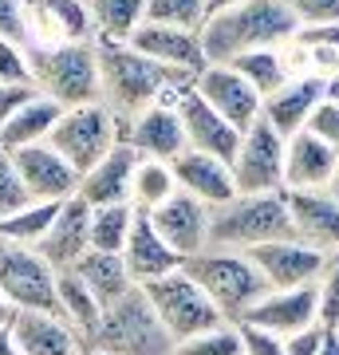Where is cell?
<instances>
[{
    "label": "cell",
    "instance_id": "24",
    "mask_svg": "<svg viewBox=\"0 0 339 355\" xmlns=\"http://www.w3.org/2000/svg\"><path fill=\"white\" fill-rule=\"evenodd\" d=\"M134 166H139V154L119 142L103 162H95L87 174L79 178L76 198H79V202H87L91 209H103V205H130Z\"/></svg>",
    "mask_w": 339,
    "mask_h": 355
},
{
    "label": "cell",
    "instance_id": "13",
    "mask_svg": "<svg viewBox=\"0 0 339 355\" xmlns=\"http://www.w3.org/2000/svg\"><path fill=\"white\" fill-rule=\"evenodd\" d=\"M292 241L324 257H339V202L327 190H284Z\"/></svg>",
    "mask_w": 339,
    "mask_h": 355
},
{
    "label": "cell",
    "instance_id": "47",
    "mask_svg": "<svg viewBox=\"0 0 339 355\" xmlns=\"http://www.w3.org/2000/svg\"><path fill=\"white\" fill-rule=\"evenodd\" d=\"M320 343H324V328H308L284 340V355H320Z\"/></svg>",
    "mask_w": 339,
    "mask_h": 355
},
{
    "label": "cell",
    "instance_id": "23",
    "mask_svg": "<svg viewBox=\"0 0 339 355\" xmlns=\"http://www.w3.org/2000/svg\"><path fill=\"white\" fill-rule=\"evenodd\" d=\"M91 205L79 202V198H67V202H60V209H55V221H51V229L44 233V241L36 245V253L48 261L55 272H67V268H76V261L91 249Z\"/></svg>",
    "mask_w": 339,
    "mask_h": 355
},
{
    "label": "cell",
    "instance_id": "26",
    "mask_svg": "<svg viewBox=\"0 0 339 355\" xmlns=\"http://www.w3.org/2000/svg\"><path fill=\"white\" fill-rule=\"evenodd\" d=\"M339 154L315 135L300 130L284 139V190H327Z\"/></svg>",
    "mask_w": 339,
    "mask_h": 355
},
{
    "label": "cell",
    "instance_id": "51",
    "mask_svg": "<svg viewBox=\"0 0 339 355\" xmlns=\"http://www.w3.org/2000/svg\"><path fill=\"white\" fill-rule=\"evenodd\" d=\"M12 316H16V308L0 296V328H8V324H12Z\"/></svg>",
    "mask_w": 339,
    "mask_h": 355
},
{
    "label": "cell",
    "instance_id": "53",
    "mask_svg": "<svg viewBox=\"0 0 339 355\" xmlns=\"http://www.w3.org/2000/svg\"><path fill=\"white\" fill-rule=\"evenodd\" d=\"M327 193L339 202V162H336V174H331V186H327Z\"/></svg>",
    "mask_w": 339,
    "mask_h": 355
},
{
    "label": "cell",
    "instance_id": "15",
    "mask_svg": "<svg viewBox=\"0 0 339 355\" xmlns=\"http://www.w3.org/2000/svg\"><path fill=\"white\" fill-rule=\"evenodd\" d=\"M8 158H12V170L20 178V186H24L28 202H67V198H76L79 174L51 150L48 142L16 150Z\"/></svg>",
    "mask_w": 339,
    "mask_h": 355
},
{
    "label": "cell",
    "instance_id": "12",
    "mask_svg": "<svg viewBox=\"0 0 339 355\" xmlns=\"http://www.w3.org/2000/svg\"><path fill=\"white\" fill-rule=\"evenodd\" d=\"M193 91H198V99L217 111L225 119L233 130H249L257 119H261V95L245 83V79L225 64H205L193 79Z\"/></svg>",
    "mask_w": 339,
    "mask_h": 355
},
{
    "label": "cell",
    "instance_id": "54",
    "mask_svg": "<svg viewBox=\"0 0 339 355\" xmlns=\"http://www.w3.org/2000/svg\"><path fill=\"white\" fill-rule=\"evenodd\" d=\"M83 355H103L99 347H83Z\"/></svg>",
    "mask_w": 339,
    "mask_h": 355
},
{
    "label": "cell",
    "instance_id": "45",
    "mask_svg": "<svg viewBox=\"0 0 339 355\" xmlns=\"http://www.w3.org/2000/svg\"><path fill=\"white\" fill-rule=\"evenodd\" d=\"M0 40L24 44V0H0Z\"/></svg>",
    "mask_w": 339,
    "mask_h": 355
},
{
    "label": "cell",
    "instance_id": "55",
    "mask_svg": "<svg viewBox=\"0 0 339 355\" xmlns=\"http://www.w3.org/2000/svg\"><path fill=\"white\" fill-rule=\"evenodd\" d=\"M331 331H336V340H339V324H336V328H331Z\"/></svg>",
    "mask_w": 339,
    "mask_h": 355
},
{
    "label": "cell",
    "instance_id": "22",
    "mask_svg": "<svg viewBox=\"0 0 339 355\" xmlns=\"http://www.w3.org/2000/svg\"><path fill=\"white\" fill-rule=\"evenodd\" d=\"M119 257H123L134 288L150 284V280H162V277H170V272L182 268V257L162 241V233L154 229V221L146 214H139V209H134V225H130V237H126Z\"/></svg>",
    "mask_w": 339,
    "mask_h": 355
},
{
    "label": "cell",
    "instance_id": "49",
    "mask_svg": "<svg viewBox=\"0 0 339 355\" xmlns=\"http://www.w3.org/2000/svg\"><path fill=\"white\" fill-rule=\"evenodd\" d=\"M320 355H339V340H336V331H324V343H320Z\"/></svg>",
    "mask_w": 339,
    "mask_h": 355
},
{
    "label": "cell",
    "instance_id": "8",
    "mask_svg": "<svg viewBox=\"0 0 339 355\" xmlns=\"http://www.w3.org/2000/svg\"><path fill=\"white\" fill-rule=\"evenodd\" d=\"M142 296H146V304L154 308V316L162 320V328L170 331V340H189V336H198V331H209L217 324H225L221 312L209 304V296L186 277V268H177L170 277L162 280H150V284H142Z\"/></svg>",
    "mask_w": 339,
    "mask_h": 355
},
{
    "label": "cell",
    "instance_id": "3",
    "mask_svg": "<svg viewBox=\"0 0 339 355\" xmlns=\"http://www.w3.org/2000/svg\"><path fill=\"white\" fill-rule=\"evenodd\" d=\"M292 241L284 190L280 193H233L225 205L209 209V249L252 253L261 245Z\"/></svg>",
    "mask_w": 339,
    "mask_h": 355
},
{
    "label": "cell",
    "instance_id": "14",
    "mask_svg": "<svg viewBox=\"0 0 339 355\" xmlns=\"http://www.w3.org/2000/svg\"><path fill=\"white\" fill-rule=\"evenodd\" d=\"M241 324L272 331L280 340L300 336L308 328H320V316H315V284H304V288H268L241 316Z\"/></svg>",
    "mask_w": 339,
    "mask_h": 355
},
{
    "label": "cell",
    "instance_id": "16",
    "mask_svg": "<svg viewBox=\"0 0 339 355\" xmlns=\"http://www.w3.org/2000/svg\"><path fill=\"white\" fill-rule=\"evenodd\" d=\"M146 217L162 233V241L182 257V265H186L189 257H198L209 249V205H201L198 198H189V193L177 190L170 202H162Z\"/></svg>",
    "mask_w": 339,
    "mask_h": 355
},
{
    "label": "cell",
    "instance_id": "30",
    "mask_svg": "<svg viewBox=\"0 0 339 355\" xmlns=\"http://www.w3.org/2000/svg\"><path fill=\"white\" fill-rule=\"evenodd\" d=\"M60 107L44 95H36L32 103H24L20 111L0 127V154H16L28 150V146H40V142L51 139V127L60 123Z\"/></svg>",
    "mask_w": 339,
    "mask_h": 355
},
{
    "label": "cell",
    "instance_id": "32",
    "mask_svg": "<svg viewBox=\"0 0 339 355\" xmlns=\"http://www.w3.org/2000/svg\"><path fill=\"white\" fill-rule=\"evenodd\" d=\"M55 316L71 331H79V340L87 343L103 320V304L79 284L76 272H60L55 277Z\"/></svg>",
    "mask_w": 339,
    "mask_h": 355
},
{
    "label": "cell",
    "instance_id": "9",
    "mask_svg": "<svg viewBox=\"0 0 339 355\" xmlns=\"http://www.w3.org/2000/svg\"><path fill=\"white\" fill-rule=\"evenodd\" d=\"M55 277L36 249L0 237V296L16 312H55Z\"/></svg>",
    "mask_w": 339,
    "mask_h": 355
},
{
    "label": "cell",
    "instance_id": "21",
    "mask_svg": "<svg viewBox=\"0 0 339 355\" xmlns=\"http://www.w3.org/2000/svg\"><path fill=\"white\" fill-rule=\"evenodd\" d=\"M130 48L154 60V64L182 71V76H198L205 67V51H201V32H186V28H162V24H142L134 36L126 40Z\"/></svg>",
    "mask_w": 339,
    "mask_h": 355
},
{
    "label": "cell",
    "instance_id": "36",
    "mask_svg": "<svg viewBox=\"0 0 339 355\" xmlns=\"http://www.w3.org/2000/svg\"><path fill=\"white\" fill-rule=\"evenodd\" d=\"M55 209H60V202H28L20 214H12L0 225V237L36 249V245L44 241V233L51 229V221H55Z\"/></svg>",
    "mask_w": 339,
    "mask_h": 355
},
{
    "label": "cell",
    "instance_id": "27",
    "mask_svg": "<svg viewBox=\"0 0 339 355\" xmlns=\"http://www.w3.org/2000/svg\"><path fill=\"white\" fill-rule=\"evenodd\" d=\"M8 331L20 355H83L87 347L55 312H16Z\"/></svg>",
    "mask_w": 339,
    "mask_h": 355
},
{
    "label": "cell",
    "instance_id": "20",
    "mask_svg": "<svg viewBox=\"0 0 339 355\" xmlns=\"http://www.w3.org/2000/svg\"><path fill=\"white\" fill-rule=\"evenodd\" d=\"M324 95H327L324 79H315V76H292L284 87L272 91V95L261 103V119L277 130L280 139H292V135L308 130V119H312V111L324 103Z\"/></svg>",
    "mask_w": 339,
    "mask_h": 355
},
{
    "label": "cell",
    "instance_id": "28",
    "mask_svg": "<svg viewBox=\"0 0 339 355\" xmlns=\"http://www.w3.org/2000/svg\"><path fill=\"white\" fill-rule=\"evenodd\" d=\"M292 76H315V79H336L339 76V24L324 28H296V36L284 44Z\"/></svg>",
    "mask_w": 339,
    "mask_h": 355
},
{
    "label": "cell",
    "instance_id": "25",
    "mask_svg": "<svg viewBox=\"0 0 339 355\" xmlns=\"http://www.w3.org/2000/svg\"><path fill=\"white\" fill-rule=\"evenodd\" d=\"M170 170H174L177 190L189 193V198H198V202L209 205V209L225 205L229 198L237 193L233 190V170H229V162H221L214 154L182 150L174 162H170Z\"/></svg>",
    "mask_w": 339,
    "mask_h": 355
},
{
    "label": "cell",
    "instance_id": "46",
    "mask_svg": "<svg viewBox=\"0 0 339 355\" xmlns=\"http://www.w3.org/2000/svg\"><path fill=\"white\" fill-rule=\"evenodd\" d=\"M36 95H40L36 87H20V83H16V87H0V127H4V123H8L24 103L36 99Z\"/></svg>",
    "mask_w": 339,
    "mask_h": 355
},
{
    "label": "cell",
    "instance_id": "40",
    "mask_svg": "<svg viewBox=\"0 0 339 355\" xmlns=\"http://www.w3.org/2000/svg\"><path fill=\"white\" fill-rule=\"evenodd\" d=\"M32 87V64L20 40H0V87Z\"/></svg>",
    "mask_w": 339,
    "mask_h": 355
},
{
    "label": "cell",
    "instance_id": "41",
    "mask_svg": "<svg viewBox=\"0 0 339 355\" xmlns=\"http://www.w3.org/2000/svg\"><path fill=\"white\" fill-rule=\"evenodd\" d=\"M296 28H324L339 24V0H284Z\"/></svg>",
    "mask_w": 339,
    "mask_h": 355
},
{
    "label": "cell",
    "instance_id": "42",
    "mask_svg": "<svg viewBox=\"0 0 339 355\" xmlns=\"http://www.w3.org/2000/svg\"><path fill=\"white\" fill-rule=\"evenodd\" d=\"M24 205H28V193H24V186H20L16 170H12V158L0 154V225L12 214H20Z\"/></svg>",
    "mask_w": 339,
    "mask_h": 355
},
{
    "label": "cell",
    "instance_id": "43",
    "mask_svg": "<svg viewBox=\"0 0 339 355\" xmlns=\"http://www.w3.org/2000/svg\"><path fill=\"white\" fill-rule=\"evenodd\" d=\"M308 135H315L320 142H327V146L339 154V103H331L324 95V103H320L312 111V119H308Z\"/></svg>",
    "mask_w": 339,
    "mask_h": 355
},
{
    "label": "cell",
    "instance_id": "50",
    "mask_svg": "<svg viewBox=\"0 0 339 355\" xmlns=\"http://www.w3.org/2000/svg\"><path fill=\"white\" fill-rule=\"evenodd\" d=\"M0 355H20V352H16L12 331H8V328H0Z\"/></svg>",
    "mask_w": 339,
    "mask_h": 355
},
{
    "label": "cell",
    "instance_id": "17",
    "mask_svg": "<svg viewBox=\"0 0 339 355\" xmlns=\"http://www.w3.org/2000/svg\"><path fill=\"white\" fill-rule=\"evenodd\" d=\"M174 111H177V123H182V135H186V150L214 154L221 162H229V158L237 154L241 130H233L217 111H209V107L198 99L193 87H186L174 99Z\"/></svg>",
    "mask_w": 339,
    "mask_h": 355
},
{
    "label": "cell",
    "instance_id": "1",
    "mask_svg": "<svg viewBox=\"0 0 339 355\" xmlns=\"http://www.w3.org/2000/svg\"><path fill=\"white\" fill-rule=\"evenodd\" d=\"M95 55H99V103L119 119V127L146 107L174 103L198 79L154 64L130 44H95Z\"/></svg>",
    "mask_w": 339,
    "mask_h": 355
},
{
    "label": "cell",
    "instance_id": "2",
    "mask_svg": "<svg viewBox=\"0 0 339 355\" xmlns=\"http://www.w3.org/2000/svg\"><path fill=\"white\" fill-rule=\"evenodd\" d=\"M292 36H296V20L284 0H241L237 8L205 20L201 51L205 64H233L245 51L284 48Z\"/></svg>",
    "mask_w": 339,
    "mask_h": 355
},
{
    "label": "cell",
    "instance_id": "39",
    "mask_svg": "<svg viewBox=\"0 0 339 355\" xmlns=\"http://www.w3.org/2000/svg\"><path fill=\"white\" fill-rule=\"evenodd\" d=\"M315 316H320L324 331L339 324V257H327L324 272L315 280Z\"/></svg>",
    "mask_w": 339,
    "mask_h": 355
},
{
    "label": "cell",
    "instance_id": "33",
    "mask_svg": "<svg viewBox=\"0 0 339 355\" xmlns=\"http://www.w3.org/2000/svg\"><path fill=\"white\" fill-rule=\"evenodd\" d=\"M233 67L245 83H249L261 99H268L272 91H280L284 83L292 79V67H288V55H284V48H261V51H245V55H237Z\"/></svg>",
    "mask_w": 339,
    "mask_h": 355
},
{
    "label": "cell",
    "instance_id": "5",
    "mask_svg": "<svg viewBox=\"0 0 339 355\" xmlns=\"http://www.w3.org/2000/svg\"><path fill=\"white\" fill-rule=\"evenodd\" d=\"M182 268H186V277L209 296V304L221 312L225 324H241V316L268 292V284H264V277L257 272V265L249 261V253L205 249V253L189 257Z\"/></svg>",
    "mask_w": 339,
    "mask_h": 355
},
{
    "label": "cell",
    "instance_id": "44",
    "mask_svg": "<svg viewBox=\"0 0 339 355\" xmlns=\"http://www.w3.org/2000/svg\"><path fill=\"white\" fill-rule=\"evenodd\" d=\"M241 331V355H284V340L272 336V331L249 328V324H237Z\"/></svg>",
    "mask_w": 339,
    "mask_h": 355
},
{
    "label": "cell",
    "instance_id": "52",
    "mask_svg": "<svg viewBox=\"0 0 339 355\" xmlns=\"http://www.w3.org/2000/svg\"><path fill=\"white\" fill-rule=\"evenodd\" d=\"M327 99L339 103V76H336V79H327Z\"/></svg>",
    "mask_w": 339,
    "mask_h": 355
},
{
    "label": "cell",
    "instance_id": "37",
    "mask_svg": "<svg viewBox=\"0 0 339 355\" xmlns=\"http://www.w3.org/2000/svg\"><path fill=\"white\" fill-rule=\"evenodd\" d=\"M209 20L205 0H146V20L142 24H162V28H186L201 32Z\"/></svg>",
    "mask_w": 339,
    "mask_h": 355
},
{
    "label": "cell",
    "instance_id": "34",
    "mask_svg": "<svg viewBox=\"0 0 339 355\" xmlns=\"http://www.w3.org/2000/svg\"><path fill=\"white\" fill-rule=\"evenodd\" d=\"M177 193L174 170L170 162H154V158H139L134 166V182H130V205L139 214H154L162 202H170Z\"/></svg>",
    "mask_w": 339,
    "mask_h": 355
},
{
    "label": "cell",
    "instance_id": "38",
    "mask_svg": "<svg viewBox=\"0 0 339 355\" xmlns=\"http://www.w3.org/2000/svg\"><path fill=\"white\" fill-rule=\"evenodd\" d=\"M174 355H241V331L237 324H217V328L198 331L189 340H177Z\"/></svg>",
    "mask_w": 339,
    "mask_h": 355
},
{
    "label": "cell",
    "instance_id": "31",
    "mask_svg": "<svg viewBox=\"0 0 339 355\" xmlns=\"http://www.w3.org/2000/svg\"><path fill=\"white\" fill-rule=\"evenodd\" d=\"M95 44H126L146 20V0H87Z\"/></svg>",
    "mask_w": 339,
    "mask_h": 355
},
{
    "label": "cell",
    "instance_id": "19",
    "mask_svg": "<svg viewBox=\"0 0 339 355\" xmlns=\"http://www.w3.org/2000/svg\"><path fill=\"white\" fill-rule=\"evenodd\" d=\"M249 261L257 265V272L264 277L268 288H304V284H315L320 272H324L327 257L308 249L300 241H272L252 249Z\"/></svg>",
    "mask_w": 339,
    "mask_h": 355
},
{
    "label": "cell",
    "instance_id": "6",
    "mask_svg": "<svg viewBox=\"0 0 339 355\" xmlns=\"http://www.w3.org/2000/svg\"><path fill=\"white\" fill-rule=\"evenodd\" d=\"M87 347H99L103 355H174V340L154 316L146 296L139 288L126 292L119 304L103 308V320Z\"/></svg>",
    "mask_w": 339,
    "mask_h": 355
},
{
    "label": "cell",
    "instance_id": "10",
    "mask_svg": "<svg viewBox=\"0 0 339 355\" xmlns=\"http://www.w3.org/2000/svg\"><path fill=\"white\" fill-rule=\"evenodd\" d=\"M229 170H233L237 193H280L284 190V139L264 119H257L249 130H241Z\"/></svg>",
    "mask_w": 339,
    "mask_h": 355
},
{
    "label": "cell",
    "instance_id": "11",
    "mask_svg": "<svg viewBox=\"0 0 339 355\" xmlns=\"http://www.w3.org/2000/svg\"><path fill=\"white\" fill-rule=\"evenodd\" d=\"M95 44L87 0H24V48Z\"/></svg>",
    "mask_w": 339,
    "mask_h": 355
},
{
    "label": "cell",
    "instance_id": "7",
    "mask_svg": "<svg viewBox=\"0 0 339 355\" xmlns=\"http://www.w3.org/2000/svg\"><path fill=\"white\" fill-rule=\"evenodd\" d=\"M119 142H123L119 119H114L103 103H87V107H71V111L60 114V123L51 127L48 146L83 178L91 166L103 162Z\"/></svg>",
    "mask_w": 339,
    "mask_h": 355
},
{
    "label": "cell",
    "instance_id": "35",
    "mask_svg": "<svg viewBox=\"0 0 339 355\" xmlns=\"http://www.w3.org/2000/svg\"><path fill=\"white\" fill-rule=\"evenodd\" d=\"M130 225H134V205H103V209H91V249L95 253H123L126 237H130Z\"/></svg>",
    "mask_w": 339,
    "mask_h": 355
},
{
    "label": "cell",
    "instance_id": "29",
    "mask_svg": "<svg viewBox=\"0 0 339 355\" xmlns=\"http://www.w3.org/2000/svg\"><path fill=\"white\" fill-rule=\"evenodd\" d=\"M67 272H76L79 284H83L103 308L119 304L126 292H134V280H130V272H126L119 253H95V249H87V253L76 261V268H67Z\"/></svg>",
    "mask_w": 339,
    "mask_h": 355
},
{
    "label": "cell",
    "instance_id": "4",
    "mask_svg": "<svg viewBox=\"0 0 339 355\" xmlns=\"http://www.w3.org/2000/svg\"><path fill=\"white\" fill-rule=\"evenodd\" d=\"M32 87L51 99L60 111L99 103V55L95 44H51L28 48Z\"/></svg>",
    "mask_w": 339,
    "mask_h": 355
},
{
    "label": "cell",
    "instance_id": "48",
    "mask_svg": "<svg viewBox=\"0 0 339 355\" xmlns=\"http://www.w3.org/2000/svg\"><path fill=\"white\" fill-rule=\"evenodd\" d=\"M241 0H205V12L217 16V12H229V8H237Z\"/></svg>",
    "mask_w": 339,
    "mask_h": 355
},
{
    "label": "cell",
    "instance_id": "18",
    "mask_svg": "<svg viewBox=\"0 0 339 355\" xmlns=\"http://www.w3.org/2000/svg\"><path fill=\"white\" fill-rule=\"evenodd\" d=\"M123 146H130L139 158L174 162L177 154L186 150V135H182L174 103H158V107H146L142 114L126 119L123 123Z\"/></svg>",
    "mask_w": 339,
    "mask_h": 355
}]
</instances>
